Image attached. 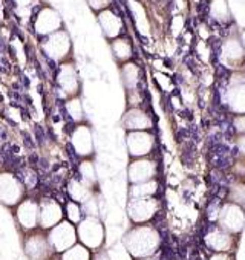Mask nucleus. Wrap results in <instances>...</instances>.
<instances>
[{
	"instance_id": "6e6552de",
	"label": "nucleus",
	"mask_w": 245,
	"mask_h": 260,
	"mask_svg": "<svg viewBox=\"0 0 245 260\" xmlns=\"http://www.w3.org/2000/svg\"><path fill=\"white\" fill-rule=\"evenodd\" d=\"M48 239H49L54 251L62 254L78 242L77 228L72 222H69L68 219H63L60 223H57L54 228H51L48 231Z\"/></svg>"
},
{
	"instance_id": "2eb2a0df",
	"label": "nucleus",
	"mask_w": 245,
	"mask_h": 260,
	"mask_svg": "<svg viewBox=\"0 0 245 260\" xmlns=\"http://www.w3.org/2000/svg\"><path fill=\"white\" fill-rule=\"evenodd\" d=\"M122 127L126 132H135V130H152L154 128V119L147 110L143 107H129L121 119Z\"/></svg>"
},
{
	"instance_id": "f704fd0d",
	"label": "nucleus",
	"mask_w": 245,
	"mask_h": 260,
	"mask_svg": "<svg viewBox=\"0 0 245 260\" xmlns=\"http://www.w3.org/2000/svg\"><path fill=\"white\" fill-rule=\"evenodd\" d=\"M0 149H2V135H0Z\"/></svg>"
},
{
	"instance_id": "1a4fd4ad",
	"label": "nucleus",
	"mask_w": 245,
	"mask_h": 260,
	"mask_svg": "<svg viewBox=\"0 0 245 260\" xmlns=\"http://www.w3.org/2000/svg\"><path fill=\"white\" fill-rule=\"evenodd\" d=\"M240 75V71H234L224 96L227 107L236 115H245V75Z\"/></svg>"
},
{
	"instance_id": "f03ea898",
	"label": "nucleus",
	"mask_w": 245,
	"mask_h": 260,
	"mask_svg": "<svg viewBox=\"0 0 245 260\" xmlns=\"http://www.w3.org/2000/svg\"><path fill=\"white\" fill-rule=\"evenodd\" d=\"M75 228L78 242L90 251H98L104 245V225L97 216H83V219L75 225Z\"/></svg>"
},
{
	"instance_id": "f8f14e48",
	"label": "nucleus",
	"mask_w": 245,
	"mask_h": 260,
	"mask_svg": "<svg viewBox=\"0 0 245 260\" xmlns=\"http://www.w3.org/2000/svg\"><path fill=\"white\" fill-rule=\"evenodd\" d=\"M71 144L80 158L86 159L94 156V137L90 127L86 122L75 124V128L71 134Z\"/></svg>"
},
{
	"instance_id": "0eeeda50",
	"label": "nucleus",
	"mask_w": 245,
	"mask_h": 260,
	"mask_svg": "<svg viewBox=\"0 0 245 260\" xmlns=\"http://www.w3.org/2000/svg\"><path fill=\"white\" fill-rule=\"evenodd\" d=\"M160 210V201L154 198H134L128 204V216L135 225L150 222Z\"/></svg>"
},
{
	"instance_id": "7c9ffc66",
	"label": "nucleus",
	"mask_w": 245,
	"mask_h": 260,
	"mask_svg": "<svg viewBox=\"0 0 245 260\" xmlns=\"http://www.w3.org/2000/svg\"><path fill=\"white\" fill-rule=\"evenodd\" d=\"M233 124H234V128L240 135H245V115H236Z\"/></svg>"
},
{
	"instance_id": "423d86ee",
	"label": "nucleus",
	"mask_w": 245,
	"mask_h": 260,
	"mask_svg": "<svg viewBox=\"0 0 245 260\" xmlns=\"http://www.w3.org/2000/svg\"><path fill=\"white\" fill-rule=\"evenodd\" d=\"M155 143H157V138L152 130L126 132V147L132 159L150 156L155 149Z\"/></svg>"
},
{
	"instance_id": "4468645a",
	"label": "nucleus",
	"mask_w": 245,
	"mask_h": 260,
	"mask_svg": "<svg viewBox=\"0 0 245 260\" xmlns=\"http://www.w3.org/2000/svg\"><path fill=\"white\" fill-rule=\"evenodd\" d=\"M16 220L25 233L39 228V202L31 198H25L16 207Z\"/></svg>"
},
{
	"instance_id": "f3484780",
	"label": "nucleus",
	"mask_w": 245,
	"mask_h": 260,
	"mask_svg": "<svg viewBox=\"0 0 245 260\" xmlns=\"http://www.w3.org/2000/svg\"><path fill=\"white\" fill-rule=\"evenodd\" d=\"M100 19V25L103 28V32L106 34V37L109 39H116L122 34V29H125V25H122V20L119 17V14L113 10V8H107L103 10L98 16Z\"/></svg>"
},
{
	"instance_id": "a211bd4d",
	"label": "nucleus",
	"mask_w": 245,
	"mask_h": 260,
	"mask_svg": "<svg viewBox=\"0 0 245 260\" xmlns=\"http://www.w3.org/2000/svg\"><path fill=\"white\" fill-rule=\"evenodd\" d=\"M43 45L49 60L63 58V55L69 51V37L65 32L58 31L55 34L46 36Z\"/></svg>"
},
{
	"instance_id": "7ed1b4c3",
	"label": "nucleus",
	"mask_w": 245,
	"mask_h": 260,
	"mask_svg": "<svg viewBox=\"0 0 245 260\" xmlns=\"http://www.w3.org/2000/svg\"><path fill=\"white\" fill-rule=\"evenodd\" d=\"M26 198L23 182L8 170L0 172V204L8 208H16Z\"/></svg>"
},
{
	"instance_id": "a878e982",
	"label": "nucleus",
	"mask_w": 245,
	"mask_h": 260,
	"mask_svg": "<svg viewBox=\"0 0 245 260\" xmlns=\"http://www.w3.org/2000/svg\"><path fill=\"white\" fill-rule=\"evenodd\" d=\"M78 172H80V181L94 190V187L97 185V170H95V166L92 162V158L83 159L80 162Z\"/></svg>"
},
{
	"instance_id": "aec40b11",
	"label": "nucleus",
	"mask_w": 245,
	"mask_h": 260,
	"mask_svg": "<svg viewBox=\"0 0 245 260\" xmlns=\"http://www.w3.org/2000/svg\"><path fill=\"white\" fill-rule=\"evenodd\" d=\"M34 23H36V31L40 36H49L52 34V31H55L60 26L57 13L51 10H39L37 16L34 17Z\"/></svg>"
},
{
	"instance_id": "c85d7f7f",
	"label": "nucleus",
	"mask_w": 245,
	"mask_h": 260,
	"mask_svg": "<svg viewBox=\"0 0 245 260\" xmlns=\"http://www.w3.org/2000/svg\"><path fill=\"white\" fill-rule=\"evenodd\" d=\"M65 216L69 222H72L74 225H77L81 219H83V211H81V205L78 202H74V201H69L66 204V208H65Z\"/></svg>"
},
{
	"instance_id": "412c9836",
	"label": "nucleus",
	"mask_w": 245,
	"mask_h": 260,
	"mask_svg": "<svg viewBox=\"0 0 245 260\" xmlns=\"http://www.w3.org/2000/svg\"><path fill=\"white\" fill-rule=\"evenodd\" d=\"M68 194H69L71 201L83 204L89 198L94 196V190L90 187H87L86 184H83L80 179H71L68 184Z\"/></svg>"
},
{
	"instance_id": "393cba45",
	"label": "nucleus",
	"mask_w": 245,
	"mask_h": 260,
	"mask_svg": "<svg viewBox=\"0 0 245 260\" xmlns=\"http://www.w3.org/2000/svg\"><path fill=\"white\" fill-rule=\"evenodd\" d=\"M121 74H122V81H125V86L128 90L138 89L140 81H141V71L135 63H132V61L126 63L125 66H122Z\"/></svg>"
},
{
	"instance_id": "72a5a7b5",
	"label": "nucleus",
	"mask_w": 245,
	"mask_h": 260,
	"mask_svg": "<svg viewBox=\"0 0 245 260\" xmlns=\"http://www.w3.org/2000/svg\"><path fill=\"white\" fill-rule=\"evenodd\" d=\"M92 260H110V258H109V255L106 252H98L95 257L92 255Z\"/></svg>"
},
{
	"instance_id": "b1692460",
	"label": "nucleus",
	"mask_w": 245,
	"mask_h": 260,
	"mask_svg": "<svg viewBox=\"0 0 245 260\" xmlns=\"http://www.w3.org/2000/svg\"><path fill=\"white\" fill-rule=\"evenodd\" d=\"M112 52L115 55V58L118 61H129L134 55V49H132V43L129 39L126 37H116L112 42Z\"/></svg>"
},
{
	"instance_id": "20e7f679",
	"label": "nucleus",
	"mask_w": 245,
	"mask_h": 260,
	"mask_svg": "<svg viewBox=\"0 0 245 260\" xmlns=\"http://www.w3.org/2000/svg\"><path fill=\"white\" fill-rule=\"evenodd\" d=\"M23 251L29 260H49L55 252L48 239V231L42 228H36L26 233Z\"/></svg>"
},
{
	"instance_id": "9d476101",
	"label": "nucleus",
	"mask_w": 245,
	"mask_h": 260,
	"mask_svg": "<svg viewBox=\"0 0 245 260\" xmlns=\"http://www.w3.org/2000/svg\"><path fill=\"white\" fill-rule=\"evenodd\" d=\"M218 222L222 230L231 234H239L245 226V211L239 204L227 202L219 210Z\"/></svg>"
},
{
	"instance_id": "2f4dec72",
	"label": "nucleus",
	"mask_w": 245,
	"mask_h": 260,
	"mask_svg": "<svg viewBox=\"0 0 245 260\" xmlns=\"http://www.w3.org/2000/svg\"><path fill=\"white\" fill-rule=\"evenodd\" d=\"M208 260H233L230 252H213Z\"/></svg>"
},
{
	"instance_id": "4be33fe9",
	"label": "nucleus",
	"mask_w": 245,
	"mask_h": 260,
	"mask_svg": "<svg viewBox=\"0 0 245 260\" xmlns=\"http://www.w3.org/2000/svg\"><path fill=\"white\" fill-rule=\"evenodd\" d=\"M160 184L157 179L140 182V184H132L129 187V199L134 198H154L158 193Z\"/></svg>"
},
{
	"instance_id": "dca6fc26",
	"label": "nucleus",
	"mask_w": 245,
	"mask_h": 260,
	"mask_svg": "<svg viewBox=\"0 0 245 260\" xmlns=\"http://www.w3.org/2000/svg\"><path fill=\"white\" fill-rule=\"evenodd\" d=\"M234 236L236 234H231L219 226V228L208 231L204 237V242L215 252H231V249L236 245Z\"/></svg>"
},
{
	"instance_id": "c756f323",
	"label": "nucleus",
	"mask_w": 245,
	"mask_h": 260,
	"mask_svg": "<svg viewBox=\"0 0 245 260\" xmlns=\"http://www.w3.org/2000/svg\"><path fill=\"white\" fill-rule=\"evenodd\" d=\"M89 4L94 10L103 11V10H107V7L112 4V0H89Z\"/></svg>"
},
{
	"instance_id": "ddd939ff",
	"label": "nucleus",
	"mask_w": 245,
	"mask_h": 260,
	"mask_svg": "<svg viewBox=\"0 0 245 260\" xmlns=\"http://www.w3.org/2000/svg\"><path fill=\"white\" fill-rule=\"evenodd\" d=\"M65 219V210L55 199L39 202V228L49 231Z\"/></svg>"
},
{
	"instance_id": "9b49d317",
	"label": "nucleus",
	"mask_w": 245,
	"mask_h": 260,
	"mask_svg": "<svg viewBox=\"0 0 245 260\" xmlns=\"http://www.w3.org/2000/svg\"><path fill=\"white\" fill-rule=\"evenodd\" d=\"M157 173H158V164L150 156L135 158L129 162V167H128V179L131 185L152 181L157 178Z\"/></svg>"
},
{
	"instance_id": "f257e3e1",
	"label": "nucleus",
	"mask_w": 245,
	"mask_h": 260,
	"mask_svg": "<svg viewBox=\"0 0 245 260\" xmlns=\"http://www.w3.org/2000/svg\"><path fill=\"white\" fill-rule=\"evenodd\" d=\"M122 245L126 251L137 260L155 255L161 246V236L157 228L147 223L135 225L131 228L125 237H122Z\"/></svg>"
},
{
	"instance_id": "473e14b6",
	"label": "nucleus",
	"mask_w": 245,
	"mask_h": 260,
	"mask_svg": "<svg viewBox=\"0 0 245 260\" xmlns=\"http://www.w3.org/2000/svg\"><path fill=\"white\" fill-rule=\"evenodd\" d=\"M237 147H239L240 153L245 155V135H240V137L237 138Z\"/></svg>"
},
{
	"instance_id": "cd10ccee",
	"label": "nucleus",
	"mask_w": 245,
	"mask_h": 260,
	"mask_svg": "<svg viewBox=\"0 0 245 260\" xmlns=\"http://www.w3.org/2000/svg\"><path fill=\"white\" fill-rule=\"evenodd\" d=\"M66 112L69 115V118L75 122V124H81L84 122V109H83V104L77 96H71L68 101H66Z\"/></svg>"
},
{
	"instance_id": "39448f33",
	"label": "nucleus",
	"mask_w": 245,
	"mask_h": 260,
	"mask_svg": "<svg viewBox=\"0 0 245 260\" xmlns=\"http://www.w3.org/2000/svg\"><path fill=\"white\" fill-rule=\"evenodd\" d=\"M219 60L230 71H242L240 68L245 64V46L237 36H228L222 42Z\"/></svg>"
},
{
	"instance_id": "5701e85b",
	"label": "nucleus",
	"mask_w": 245,
	"mask_h": 260,
	"mask_svg": "<svg viewBox=\"0 0 245 260\" xmlns=\"http://www.w3.org/2000/svg\"><path fill=\"white\" fill-rule=\"evenodd\" d=\"M208 13L210 17L218 23H228L231 20V13L227 0H210Z\"/></svg>"
},
{
	"instance_id": "6ab92c4d",
	"label": "nucleus",
	"mask_w": 245,
	"mask_h": 260,
	"mask_svg": "<svg viewBox=\"0 0 245 260\" xmlns=\"http://www.w3.org/2000/svg\"><path fill=\"white\" fill-rule=\"evenodd\" d=\"M57 83H58L60 89L63 90V93L68 95L69 98L78 95L80 83H78L77 74H75L72 66H69V68H62L60 66L58 68V71H57Z\"/></svg>"
},
{
	"instance_id": "bb28decb",
	"label": "nucleus",
	"mask_w": 245,
	"mask_h": 260,
	"mask_svg": "<svg viewBox=\"0 0 245 260\" xmlns=\"http://www.w3.org/2000/svg\"><path fill=\"white\" fill-rule=\"evenodd\" d=\"M60 260H92V251L77 242L74 246L60 254Z\"/></svg>"
}]
</instances>
